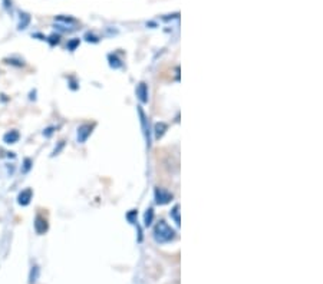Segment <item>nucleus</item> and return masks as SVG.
Returning <instances> with one entry per match:
<instances>
[{
  "mask_svg": "<svg viewBox=\"0 0 323 284\" xmlns=\"http://www.w3.org/2000/svg\"><path fill=\"white\" fill-rule=\"evenodd\" d=\"M175 237V231L165 221H160L154 228V240L157 243H168Z\"/></svg>",
  "mask_w": 323,
  "mask_h": 284,
  "instance_id": "obj_1",
  "label": "nucleus"
},
{
  "mask_svg": "<svg viewBox=\"0 0 323 284\" xmlns=\"http://www.w3.org/2000/svg\"><path fill=\"white\" fill-rule=\"evenodd\" d=\"M55 23H56V27L62 29V30H66V32H70L75 29V26L78 24V22L70 17V16H56L55 17Z\"/></svg>",
  "mask_w": 323,
  "mask_h": 284,
  "instance_id": "obj_2",
  "label": "nucleus"
},
{
  "mask_svg": "<svg viewBox=\"0 0 323 284\" xmlns=\"http://www.w3.org/2000/svg\"><path fill=\"white\" fill-rule=\"evenodd\" d=\"M155 203L158 205L168 204L173 200V194H170L168 191L162 190V188H155Z\"/></svg>",
  "mask_w": 323,
  "mask_h": 284,
  "instance_id": "obj_3",
  "label": "nucleus"
},
{
  "mask_svg": "<svg viewBox=\"0 0 323 284\" xmlns=\"http://www.w3.org/2000/svg\"><path fill=\"white\" fill-rule=\"evenodd\" d=\"M92 134V126L88 125V124H83L78 128V142L79 144H83L86 142V139L91 137Z\"/></svg>",
  "mask_w": 323,
  "mask_h": 284,
  "instance_id": "obj_4",
  "label": "nucleus"
},
{
  "mask_svg": "<svg viewBox=\"0 0 323 284\" xmlns=\"http://www.w3.org/2000/svg\"><path fill=\"white\" fill-rule=\"evenodd\" d=\"M33 227H35V231L37 234H45L47 231V220L45 217L37 216L35 218Z\"/></svg>",
  "mask_w": 323,
  "mask_h": 284,
  "instance_id": "obj_5",
  "label": "nucleus"
},
{
  "mask_svg": "<svg viewBox=\"0 0 323 284\" xmlns=\"http://www.w3.org/2000/svg\"><path fill=\"white\" fill-rule=\"evenodd\" d=\"M32 197H33V191H32L30 188H26V190H23L22 193L19 194V197H17V203H19L20 205H29L30 200H32Z\"/></svg>",
  "mask_w": 323,
  "mask_h": 284,
  "instance_id": "obj_6",
  "label": "nucleus"
},
{
  "mask_svg": "<svg viewBox=\"0 0 323 284\" xmlns=\"http://www.w3.org/2000/svg\"><path fill=\"white\" fill-rule=\"evenodd\" d=\"M19 139H20V134H19L16 129L9 131V132H6V134L3 135V142H4V144H7V145H10V144H16Z\"/></svg>",
  "mask_w": 323,
  "mask_h": 284,
  "instance_id": "obj_7",
  "label": "nucleus"
},
{
  "mask_svg": "<svg viewBox=\"0 0 323 284\" xmlns=\"http://www.w3.org/2000/svg\"><path fill=\"white\" fill-rule=\"evenodd\" d=\"M137 96L142 103L148 102V88L145 83H139L137 86Z\"/></svg>",
  "mask_w": 323,
  "mask_h": 284,
  "instance_id": "obj_8",
  "label": "nucleus"
},
{
  "mask_svg": "<svg viewBox=\"0 0 323 284\" xmlns=\"http://www.w3.org/2000/svg\"><path fill=\"white\" fill-rule=\"evenodd\" d=\"M29 24H30V16L27 13H20L19 23H17V29L19 30H24Z\"/></svg>",
  "mask_w": 323,
  "mask_h": 284,
  "instance_id": "obj_9",
  "label": "nucleus"
},
{
  "mask_svg": "<svg viewBox=\"0 0 323 284\" xmlns=\"http://www.w3.org/2000/svg\"><path fill=\"white\" fill-rule=\"evenodd\" d=\"M138 114L141 116V124H142V129H144V134H145V138H147V144L150 145V134H148V131H150V126L147 125V118H145V115L142 112V109L139 108L138 109Z\"/></svg>",
  "mask_w": 323,
  "mask_h": 284,
  "instance_id": "obj_10",
  "label": "nucleus"
},
{
  "mask_svg": "<svg viewBox=\"0 0 323 284\" xmlns=\"http://www.w3.org/2000/svg\"><path fill=\"white\" fill-rule=\"evenodd\" d=\"M154 129H155V138H157V139H160V138L165 134V131H167V125H165L164 122H157L155 126H154Z\"/></svg>",
  "mask_w": 323,
  "mask_h": 284,
  "instance_id": "obj_11",
  "label": "nucleus"
},
{
  "mask_svg": "<svg viewBox=\"0 0 323 284\" xmlns=\"http://www.w3.org/2000/svg\"><path fill=\"white\" fill-rule=\"evenodd\" d=\"M170 216H171V218H173L174 223H175L177 226H180V224H181V220H180V205L178 204L174 205V208L171 210Z\"/></svg>",
  "mask_w": 323,
  "mask_h": 284,
  "instance_id": "obj_12",
  "label": "nucleus"
},
{
  "mask_svg": "<svg viewBox=\"0 0 323 284\" xmlns=\"http://www.w3.org/2000/svg\"><path fill=\"white\" fill-rule=\"evenodd\" d=\"M39 274H40V270L37 266H33L32 270H30V276H29V284H35L39 279Z\"/></svg>",
  "mask_w": 323,
  "mask_h": 284,
  "instance_id": "obj_13",
  "label": "nucleus"
},
{
  "mask_svg": "<svg viewBox=\"0 0 323 284\" xmlns=\"http://www.w3.org/2000/svg\"><path fill=\"white\" fill-rule=\"evenodd\" d=\"M108 60H109V65H111V68L118 69L122 66V63H121V60L115 56V55H109L108 56Z\"/></svg>",
  "mask_w": 323,
  "mask_h": 284,
  "instance_id": "obj_14",
  "label": "nucleus"
},
{
  "mask_svg": "<svg viewBox=\"0 0 323 284\" xmlns=\"http://www.w3.org/2000/svg\"><path fill=\"white\" fill-rule=\"evenodd\" d=\"M152 220H154V211H152V208H148L147 213H145V216H144V223H145L147 227L152 224Z\"/></svg>",
  "mask_w": 323,
  "mask_h": 284,
  "instance_id": "obj_15",
  "label": "nucleus"
},
{
  "mask_svg": "<svg viewBox=\"0 0 323 284\" xmlns=\"http://www.w3.org/2000/svg\"><path fill=\"white\" fill-rule=\"evenodd\" d=\"M79 45V39H75V40H72L69 45H68V49L69 50H75V47Z\"/></svg>",
  "mask_w": 323,
  "mask_h": 284,
  "instance_id": "obj_16",
  "label": "nucleus"
},
{
  "mask_svg": "<svg viewBox=\"0 0 323 284\" xmlns=\"http://www.w3.org/2000/svg\"><path fill=\"white\" fill-rule=\"evenodd\" d=\"M49 39H50V40H49V42H50V45L59 43V36H56V34H52V36H50Z\"/></svg>",
  "mask_w": 323,
  "mask_h": 284,
  "instance_id": "obj_17",
  "label": "nucleus"
},
{
  "mask_svg": "<svg viewBox=\"0 0 323 284\" xmlns=\"http://www.w3.org/2000/svg\"><path fill=\"white\" fill-rule=\"evenodd\" d=\"M85 37H86V40H88V42H91V40H92V42H98V37H95V36L91 33H86Z\"/></svg>",
  "mask_w": 323,
  "mask_h": 284,
  "instance_id": "obj_18",
  "label": "nucleus"
},
{
  "mask_svg": "<svg viewBox=\"0 0 323 284\" xmlns=\"http://www.w3.org/2000/svg\"><path fill=\"white\" fill-rule=\"evenodd\" d=\"M30 165H32L30 159H24V171L30 170Z\"/></svg>",
  "mask_w": 323,
  "mask_h": 284,
  "instance_id": "obj_19",
  "label": "nucleus"
}]
</instances>
